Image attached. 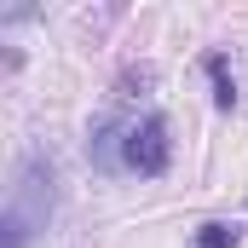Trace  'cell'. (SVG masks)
Masks as SVG:
<instances>
[{
    "mask_svg": "<svg viewBox=\"0 0 248 248\" xmlns=\"http://www.w3.org/2000/svg\"><path fill=\"white\" fill-rule=\"evenodd\" d=\"M122 168L127 173H162L168 168V122L162 116L122 122Z\"/></svg>",
    "mask_w": 248,
    "mask_h": 248,
    "instance_id": "2",
    "label": "cell"
},
{
    "mask_svg": "<svg viewBox=\"0 0 248 248\" xmlns=\"http://www.w3.org/2000/svg\"><path fill=\"white\" fill-rule=\"evenodd\" d=\"M52 202H58L52 162L46 156H23V168L12 179V196H6V214H0V248H29L35 231H46Z\"/></svg>",
    "mask_w": 248,
    "mask_h": 248,
    "instance_id": "1",
    "label": "cell"
},
{
    "mask_svg": "<svg viewBox=\"0 0 248 248\" xmlns=\"http://www.w3.org/2000/svg\"><path fill=\"white\" fill-rule=\"evenodd\" d=\"M237 243H243V225H231V219L196 225V248H237Z\"/></svg>",
    "mask_w": 248,
    "mask_h": 248,
    "instance_id": "4",
    "label": "cell"
},
{
    "mask_svg": "<svg viewBox=\"0 0 248 248\" xmlns=\"http://www.w3.org/2000/svg\"><path fill=\"white\" fill-rule=\"evenodd\" d=\"M208 75H214V104H219V110H231V104H237V81H231L225 52H208Z\"/></svg>",
    "mask_w": 248,
    "mask_h": 248,
    "instance_id": "3",
    "label": "cell"
}]
</instances>
